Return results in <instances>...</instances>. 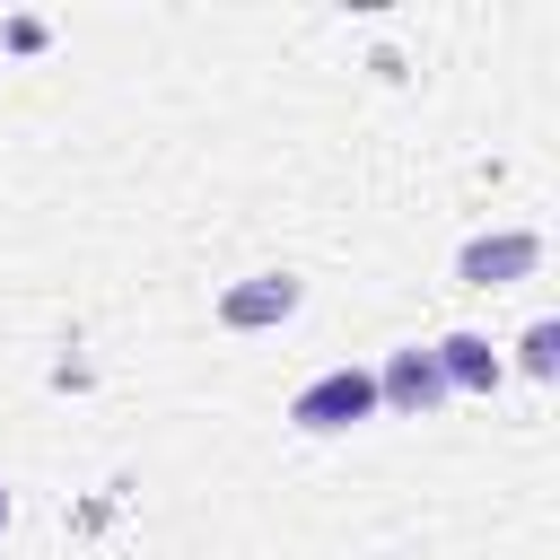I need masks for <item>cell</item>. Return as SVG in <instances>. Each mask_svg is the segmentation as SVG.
<instances>
[{"label": "cell", "instance_id": "6da1fadb", "mask_svg": "<svg viewBox=\"0 0 560 560\" xmlns=\"http://www.w3.org/2000/svg\"><path fill=\"white\" fill-rule=\"evenodd\" d=\"M376 411V376H359V368H332V376H315L306 394H298V420L306 429H350V420H368Z\"/></svg>", "mask_w": 560, "mask_h": 560}, {"label": "cell", "instance_id": "7a4b0ae2", "mask_svg": "<svg viewBox=\"0 0 560 560\" xmlns=\"http://www.w3.org/2000/svg\"><path fill=\"white\" fill-rule=\"evenodd\" d=\"M385 402H402V411H420V402H438L446 394V376H438V359L429 350H402L394 368H385V385H376Z\"/></svg>", "mask_w": 560, "mask_h": 560}, {"label": "cell", "instance_id": "3957f363", "mask_svg": "<svg viewBox=\"0 0 560 560\" xmlns=\"http://www.w3.org/2000/svg\"><path fill=\"white\" fill-rule=\"evenodd\" d=\"M534 236H481V245H464V280H508V271H534Z\"/></svg>", "mask_w": 560, "mask_h": 560}, {"label": "cell", "instance_id": "277c9868", "mask_svg": "<svg viewBox=\"0 0 560 560\" xmlns=\"http://www.w3.org/2000/svg\"><path fill=\"white\" fill-rule=\"evenodd\" d=\"M289 306H298V289H289V280H254V289H228V298H219V315H228L236 332H245V324H280Z\"/></svg>", "mask_w": 560, "mask_h": 560}, {"label": "cell", "instance_id": "5b68a950", "mask_svg": "<svg viewBox=\"0 0 560 560\" xmlns=\"http://www.w3.org/2000/svg\"><path fill=\"white\" fill-rule=\"evenodd\" d=\"M438 376H446V385H499V359H490V341L455 332V341L438 350Z\"/></svg>", "mask_w": 560, "mask_h": 560}, {"label": "cell", "instance_id": "8992f818", "mask_svg": "<svg viewBox=\"0 0 560 560\" xmlns=\"http://www.w3.org/2000/svg\"><path fill=\"white\" fill-rule=\"evenodd\" d=\"M551 350H560V332H551V324H534V332H525V368H534V376H551Z\"/></svg>", "mask_w": 560, "mask_h": 560}, {"label": "cell", "instance_id": "52a82bcc", "mask_svg": "<svg viewBox=\"0 0 560 560\" xmlns=\"http://www.w3.org/2000/svg\"><path fill=\"white\" fill-rule=\"evenodd\" d=\"M0 525H9V490H0Z\"/></svg>", "mask_w": 560, "mask_h": 560}]
</instances>
